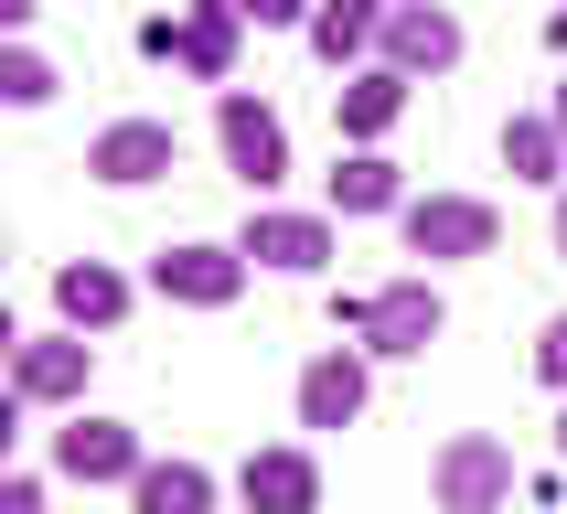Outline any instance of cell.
<instances>
[{"label": "cell", "instance_id": "9a60e30c", "mask_svg": "<svg viewBox=\"0 0 567 514\" xmlns=\"http://www.w3.org/2000/svg\"><path fill=\"white\" fill-rule=\"evenodd\" d=\"M236 493H247V514H321V461L311 450H247V472H236Z\"/></svg>", "mask_w": 567, "mask_h": 514}, {"label": "cell", "instance_id": "3957f363", "mask_svg": "<svg viewBox=\"0 0 567 514\" xmlns=\"http://www.w3.org/2000/svg\"><path fill=\"white\" fill-rule=\"evenodd\" d=\"M215 151H225V172H236L247 193H279L289 183V128H279V107L247 96V86L215 96Z\"/></svg>", "mask_w": 567, "mask_h": 514}, {"label": "cell", "instance_id": "5bb4252c", "mask_svg": "<svg viewBox=\"0 0 567 514\" xmlns=\"http://www.w3.org/2000/svg\"><path fill=\"white\" fill-rule=\"evenodd\" d=\"M128 300H140V289H128L107 257H64V268H54V321H64V332H118Z\"/></svg>", "mask_w": 567, "mask_h": 514}, {"label": "cell", "instance_id": "d4e9b609", "mask_svg": "<svg viewBox=\"0 0 567 514\" xmlns=\"http://www.w3.org/2000/svg\"><path fill=\"white\" fill-rule=\"evenodd\" d=\"M546 54H567V0H557V22H546Z\"/></svg>", "mask_w": 567, "mask_h": 514}, {"label": "cell", "instance_id": "277c9868", "mask_svg": "<svg viewBox=\"0 0 567 514\" xmlns=\"http://www.w3.org/2000/svg\"><path fill=\"white\" fill-rule=\"evenodd\" d=\"M429 493H440V514H504L514 504V450L493 440V429H461V440H440V461H429Z\"/></svg>", "mask_w": 567, "mask_h": 514}, {"label": "cell", "instance_id": "ba28073f", "mask_svg": "<svg viewBox=\"0 0 567 514\" xmlns=\"http://www.w3.org/2000/svg\"><path fill=\"white\" fill-rule=\"evenodd\" d=\"M54 472L96 493V482H140V472H151V450H140L128 418H86V408H75V418L54 429Z\"/></svg>", "mask_w": 567, "mask_h": 514}, {"label": "cell", "instance_id": "6da1fadb", "mask_svg": "<svg viewBox=\"0 0 567 514\" xmlns=\"http://www.w3.org/2000/svg\"><path fill=\"white\" fill-rule=\"evenodd\" d=\"M332 332H353V343L375 353V364H408V353H429L450 332V300L429 279H385V289H332Z\"/></svg>", "mask_w": 567, "mask_h": 514}, {"label": "cell", "instance_id": "7c38bea8", "mask_svg": "<svg viewBox=\"0 0 567 514\" xmlns=\"http://www.w3.org/2000/svg\"><path fill=\"white\" fill-rule=\"evenodd\" d=\"M172 161H183L172 119H107V128H96V151H86V172H96V183H118V193H140V183H161Z\"/></svg>", "mask_w": 567, "mask_h": 514}, {"label": "cell", "instance_id": "5b68a950", "mask_svg": "<svg viewBox=\"0 0 567 514\" xmlns=\"http://www.w3.org/2000/svg\"><path fill=\"white\" fill-rule=\"evenodd\" d=\"M86 376H96V343L86 332H11V397L22 408H86Z\"/></svg>", "mask_w": 567, "mask_h": 514}, {"label": "cell", "instance_id": "4fadbf2b", "mask_svg": "<svg viewBox=\"0 0 567 514\" xmlns=\"http://www.w3.org/2000/svg\"><path fill=\"white\" fill-rule=\"evenodd\" d=\"M396 119H408V75H396V64H353L343 86H332V128H343L353 151H385Z\"/></svg>", "mask_w": 567, "mask_h": 514}, {"label": "cell", "instance_id": "52a82bcc", "mask_svg": "<svg viewBox=\"0 0 567 514\" xmlns=\"http://www.w3.org/2000/svg\"><path fill=\"white\" fill-rule=\"evenodd\" d=\"M151 289L172 300V311H236V289H247V247H215V236L161 247L151 257Z\"/></svg>", "mask_w": 567, "mask_h": 514}, {"label": "cell", "instance_id": "ac0fdd59", "mask_svg": "<svg viewBox=\"0 0 567 514\" xmlns=\"http://www.w3.org/2000/svg\"><path fill=\"white\" fill-rule=\"evenodd\" d=\"M128 514H215V472L204 461H151L128 482Z\"/></svg>", "mask_w": 567, "mask_h": 514}, {"label": "cell", "instance_id": "8992f818", "mask_svg": "<svg viewBox=\"0 0 567 514\" xmlns=\"http://www.w3.org/2000/svg\"><path fill=\"white\" fill-rule=\"evenodd\" d=\"M461 54H472V32H461V11H440V0H396V11H385V43H375V64H396L408 86L450 75Z\"/></svg>", "mask_w": 567, "mask_h": 514}, {"label": "cell", "instance_id": "d6986e66", "mask_svg": "<svg viewBox=\"0 0 567 514\" xmlns=\"http://www.w3.org/2000/svg\"><path fill=\"white\" fill-rule=\"evenodd\" d=\"M504 172L514 183H567V140L546 107H525V119H504Z\"/></svg>", "mask_w": 567, "mask_h": 514}, {"label": "cell", "instance_id": "cb8c5ba5", "mask_svg": "<svg viewBox=\"0 0 567 514\" xmlns=\"http://www.w3.org/2000/svg\"><path fill=\"white\" fill-rule=\"evenodd\" d=\"M32 11H43V0H0V32L22 43V32H32Z\"/></svg>", "mask_w": 567, "mask_h": 514}, {"label": "cell", "instance_id": "2e32d148", "mask_svg": "<svg viewBox=\"0 0 567 514\" xmlns=\"http://www.w3.org/2000/svg\"><path fill=\"white\" fill-rule=\"evenodd\" d=\"M385 11H396V0H321V11H311V54L332 64V75L375 64V43H385Z\"/></svg>", "mask_w": 567, "mask_h": 514}, {"label": "cell", "instance_id": "ffe728a7", "mask_svg": "<svg viewBox=\"0 0 567 514\" xmlns=\"http://www.w3.org/2000/svg\"><path fill=\"white\" fill-rule=\"evenodd\" d=\"M54 54H43V43H0V96H11V107H54Z\"/></svg>", "mask_w": 567, "mask_h": 514}, {"label": "cell", "instance_id": "7a4b0ae2", "mask_svg": "<svg viewBox=\"0 0 567 514\" xmlns=\"http://www.w3.org/2000/svg\"><path fill=\"white\" fill-rule=\"evenodd\" d=\"M396 236H408V257H429V268H461V257L504 247V215H493L482 193H417L408 215H396Z\"/></svg>", "mask_w": 567, "mask_h": 514}, {"label": "cell", "instance_id": "484cf974", "mask_svg": "<svg viewBox=\"0 0 567 514\" xmlns=\"http://www.w3.org/2000/svg\"><path fill=\"white\" fill-rule=\"evenodd\" d=\"M546 119H557V140H567V86H557V96H546Z\"/></svg>", "mask_w": 567, "mask_h": 514}, {"label": "cell", "instance_id": "e0dca14e", "mask_svg": "<svg viewBox=\"0 0 567 514\" xmlns=\"http://www.w3.org/2000/svg\"><path fill=\"white\" fill-rule=\"evenodd\" d=\"M417 193H408V172L385 151H343L332 161V215H408Z\"/></svg>", "mask_w": 567, "mask_h": 514}, {"label": "cell", "instance_id": "9c48e42d", "mask_svg": "<svg viewBox=\"0 0 567 514\" xmlns=\"http://www.w3.org/2000/svg\"><path fill=\"white\" fill-rule=\"evenodd\" d=\"M236 247H247V268H279V279H321V268H332V215H300V204H257Z\"/></svg>", "mask_w": 567, "mask_h": 514}, {"label": "cell", "instance_id": "4316f807", "mask_svg": "<svg viewBox=\"0 0 567 514\" xmlns=\"http://www.w3.org/2000/svg\"><path fill=\"white\" fill-rule=\"evenodd\" d=\"M557 257H567V183H557Z\"/></svg>", "mask_w": 567, "mask_h": 514}, {"label": "cell", "instance_id": "30bf717a", "mask_svg": "<svg viewBox=\"0 0 567 514\" xmlns=\"http://www.w3.org/2000/svg\"><path fill=\"white\" fill-rule=\"evenodd\" d=\"M364 397H375V353L364 343H321L300 364V429H353Z\"/></svg>", "mask_w": 567, "mask_h": 514}, {"label": "cell", "instance_id": "8fae6325", "mask_svg": "<svg viewBox=\"0 0 567 514\" xmlns=\"http://www.w3.org/2000/svg\"><path fill=\"white\" fill-rule=\"evenodd\" d=\"M236 43H247V11H236V0H183L172 64H183L193 86H236Z\"/></svg>", "mask_w": 567, "mask_h": 514}, {"label": "cell", "instance_id": "7402d4cb", "mask_svg": "<svg viewBox=\"0 0 567 514\" xmlns=\"http://www.w3.org/2000/svg\"><path fill=\"white\" fill-rule=\"evenodd\" d=\"M536 376H546V386H557V397H567V311H557V321H546V332H536Z\"/></svg>", "mask_w": 567, "mask_h": 514}, {"label": "cell", "instance_id": "83f0119b", "mask_svg": "<svg viewBox=\"0 0 567 514\" xmlns=\"http://www.w3.org/2000/svg\"><path fill=\"white\" fill-rule=\"evenodd\" d=\"M557 461H567V408H557Z\"/></svg>", "mask_w": 567, "mask_h": 514}, {"label": "cell", "instance_id": "44dd1931", "mask_svg": "<svg viewBox=\"0 0 567 514\" xmlns=\"http://www.w3.org/2000/svg\"><path fill=\"white\" fill-rule=\"evenodd\" d=\"M236 11H247L257 32H311V11H321V0H236Z\"/></svg>", "mask_w": 567, "mask_h": 514}, {"label": "cell", "instance_id": "603a6c76", "mask_svg": "<svg viewBox=\"0 0 567 514\" xmlns=\"http://www.w3.org/2000/svg\"><path fill=\"white\" fill-rule=\"evenodd\" d=\"M0 514H43V472H0Z\"/></svg>", "mask_w": 567, "mask_h": 514}]
</instances>
